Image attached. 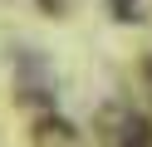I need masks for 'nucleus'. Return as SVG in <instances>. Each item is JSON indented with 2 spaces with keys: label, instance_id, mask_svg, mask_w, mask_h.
Instances as JSON below:
<instances>
[{
  "label": "nucleus",
  "instance_id": "nucleus-2",
  "mask_svg": "<svg viewBox=\"0 0 152 147\" xmlns=\"http://www.w3.org/2000/svg\"><path fill=\"white\" fill-rule=\"evenodd\" d=\"M113 10H118L123 20H132V15H137V5H132V0H113Z\"/></svg>",
  "mask_w": 152,
  "mask_h": 147
},
{
  "label": "nucleus",
  "instance_id": "nucleus-3",
  "mask_svg": "<svg viewBox=\"0 0 152 147\" xmlns=\"http://www.w3.org/2000/svg\"><path fill=\"white\" fill-rule=\"evenodd\" d=\"M147 78H152V54H147Z\"/></svg>",
  "mask_w": 152,
  "mask_h": 147
},
{
  "label": "nucleus",
  "instance_id": "nucleus-1",
  "mask_svg": "<svg viewBox=\"0 0 152 147\" xmlns=\"http://www.w3.org/2000/svg\"><path fill=\"white\" fill-rule=\"evenodd\" d=\"M98 132H103V147H152L147 118H137L132 108H123V103L98 108Z\"/></svg>",
  "mask_w": 152,
  "mask_h": 147
}]
</instances>
